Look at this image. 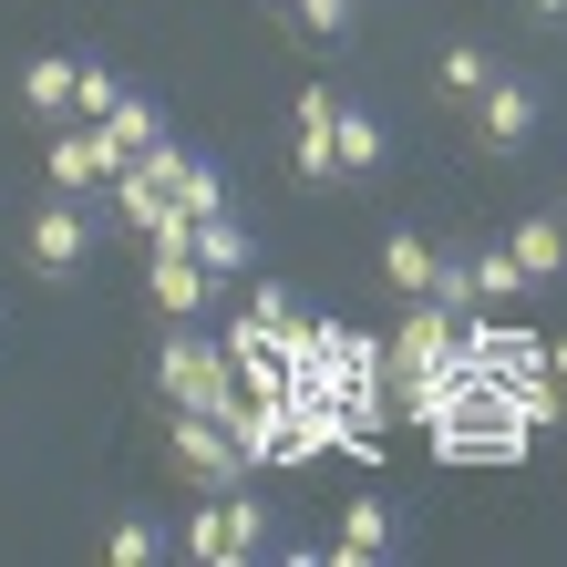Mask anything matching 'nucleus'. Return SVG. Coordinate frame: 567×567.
<instances>
[{"instance_id": "1", "label": "nucleus", "mask_w": 567, "mask_h": 567, "mask_svg": "<svg viewBox=\"0 0 567 567\" xmlns=\"http://www.w3.org/2000/svg\"><path fill=\"white\" fill-rule=\"evenodd\" d=\"M269 547H279V516L258 506V475L196 495V516L176 526V557H196V567H248V557H269Z\"/></svg>"}, {"instance_id": "2", "label": "nucleus", "mask_w": 567, "mask_h": 567, "mask_svg": "<svg viewBox=\"0 0 567 567\" xmlns=\"http://www.w3.org/2000/svg\"><path fill=\"white\" fill-rule=\"evenodd\" d=\"M21 258H31V279H83L93 269V217H83V196H42L31 207V227H21Z\"/></svg>"}, {"instance_id": "3", "label": "nucleus", "mask_w": 567, "mask_h": 567, "mask_svg": "<svg viewBox=\"0 0 567 567\" xmlns=\"http://www.w3.org/2000/svg\"><path fill=\"white\" fill-rule=\"evenodd\" d=\"M165 454L186 464V485H196V495H217V485H248V475H258L248 444H238L217 413H165Z\"/></svg>"}, {"instance_id": "4", "label": "nucleus", "mask_w": 567, "mask_h": 567, "mask_svg": "<svg viewBox=\"0 0 567 567\" xmlns=\"http://www.w3.org/2000/svg\"><path fill=\"white\" fill-rule=\"evenodd\" d=\"M464 114H475V145H485V155H526V145H537V124H547V93L516 83V73H495Z\"/></svg>"}, {"instance_id": "5", "label": "nucleus", "mask_w": 567, "mask_h": 567, "mask_svg": "<svg viewBox=\"0 0 567 567\" xmlns=\"http://www.w3.org/2000/svg\"><path fill=\"white\" fill-rule=\"evenodd\" d=\"M413 537H403V506L392 495H351L341 526H330V567H392Z\"/></svg>"}, {"instance_id": "6", "label": "nucleus", "mask_w": 567, "mask_h": 567, "mask_svg": "<svg viewBox=\"0 0 567 567\" xmlns=\"http://www.w3.org/2000/svg\"><path fill=\"white\" fill-rule=\"evenodd\" d=\"M114 135L104 124H52V145H42V186L52 196H93V186H114Z\"/></svg>"}, {"instance_id": "7", "label": "nucleus", "mask_w": 567, "mask_h": 567, "mask_svg": "<svg viewBox=\"0 0 567 567\" xmlns=\"http://www.w3.org/2000/svg\"><path fill=\"white\" fill-rule=\"evenodd\" d=\"M320 361H330V392H341L351 413H372V403H382V341H372V330L320 320Z\"/></svg>"}, {"instance_id": "8", "label": "nucleus", "mask_w": 567, "mask_h": 567, "mask_svg": "<svg viewBox=\"0 0 567 567\" xmlns=\"http://www.w3.org/2000/svg\"><path fill=\"white\" fill-rule=\"evenodd\" d=\"M330 114H341V93L330 83H310L289 104V176L299 186H341V155H330Z\"/></svg>"}, {"instance_id": "9", "label": "nucleus", "mask_w": 567, "mask_h": 567, "mask_svg": "<svg viewBox=\"0 0 567 567\" xmlns=\"http://www.w3.org/2000/svg\"><path fill=\"white\" fill-rule=\"evenodd\" d=\"M145 299H155V320H207V299H217V279L196 269L186 248H145Z\"/></svg>"}, {"instance_id": "10", "label": "nucleus", "mask_w": 567, "mask_h": 567, "mask_svg": "<svg viewBox=\"0 0 567 567\" xmlns=\"http://www.w3.org/2000/svg\"><path fill=\"white\" fill-rule=\"evenodd\" d=\"M186 258H196L207 279H248V269H258V238H248L238 207H217V217H186Z\"/></svg>"}, {"instance_id": "11", "label": "nucleus", "mask_w": 567, "mask_h": 567, "mask_svg": "<svg viewBox=\"0 0 567 567\" xmlns=\"http://www.w3.org/2000/svg\"><path fill=\"white\" fill-rule=\"evenodd\" d=\"M330 155H341V186H372L392 165V124L372 104H341V114H330Z\"/></svg>"}, {"instance_id": "12", "label": "nucleus", "mask_w": 567, "mask_h": 567, "mask_svg": "<svg viewBox=\"0 0 567 567\" xmlns=\"http://www.w3.org/2000/svg\"><path fill=\"white\" fill-rule=\"evenodd\" d=\"M73 83H83V52H31L21 62V114L31 124H73Z\"/></svg>"}, {"instance_id": "13", "label": "nucleus", "mask_w": 567, "mask_h": 567, "mask_svg": "<svg viewBox=\"0 0 567 567\" xmlns=\"http://www.w3.org/2000/svg\"><path fill=\"white\" fill-rule=\"evenodd\" d=\"M506 258H516V279H526V289L567 279V227H557L547 207H537V217H516V227H506Z\"/></svg>"}, {"instance_id": "14", "label": "nucleus", "mask_w": 567, "mask_h": 567, "mask_svg": "<svg viewBox=\"0 0 567 567\" xmlns=\"http://www.w3.org/2000/svg\"><path fill=\"white\" fill-rule=\"evenodd\" d=\"M485 83H495V52L485 42H444V52H433V93H444V104H475Z\"/></svg>"}, {"instance_id": "15", "label": "nucleus", "mask_w": 567, "mask_h": 567, "mask_svg": "<svg viewBox=\"0 0 567 567\" xmlns=\"http://www.w3.org/2000/svg\"><path fill=\"white\" fill-rule=\"evenodd\" d=\"M454 269H464V299H475V310H506V299L526 289L506 248H464V258H454Z\"/></svg>"}, {"instance_id": "16", "label": "nucleus", "mask_w": 567, "mask_h": 567, "mask_svg": "<svg viewBox=\"0 0 567 567\" xmlns=\"http://www.w3.org/2000/svg\"><path fill=\"white\" fill-rule=\"evenodd\" d=\"M176 207H186V217H217V207H227V165H217V155L176 145Z\"/></svg>"}, {"instance_id": "17", "label": "nucleus", "mask_w": 567, "mask_h": 567, "mask_svg": "<svg viewBox=\"0 0 567 567\" xmlns=\"http://www.w3.org/2000/svg\"><path fill=\"white\" fill-rule=\"evenodd\" d=\"M104 135H114V155H155V145H176V135H165V114L145 104V93H124V104L104 114Z\"/></svg>"}, {"instance_id": "18", "label": "nucleus", "mask_w": 567, "mask_h": 567, "mask_svg": "<svg viewBox=\"0 0 567 567\" xmlns=\"http://www.w3.org/2000/svg\"><path fill=\"white\" fill-rule=\"evenodd\" d=\"M248 330H269V341H299V330H310L299 289H289V279H258V289H248Z\"/></svg>"}, {"instance_id": "19", "label": "nucleus", "mask_w": 567, "mask_h": 567, "mask_svg": "<svg viewBox=\"0 0 567 567\" xmlns=\"http://www.w3.org/2000/svg\"><path fill=\"white\" fill-rule=\"evenodd\" d=\"M165 547H176V537H165V526H155V516H124V526H114V537H104V557H114V567H155Z\"/></svg>"}, {"instance_id": "20", "label": "nucleus", "mask_w": 567, "mask_h": 567, "mask_svg": "<svg viewBox=\"0 0 567 567\" xmlns=\"http://www.w3.org/2000/svg\"><path fill=\"white\" fill-rule=\"evenodd\" d=\"M124 104V73H114V62H83V83H73V124H104Z\"/></svg>"}, {"instance_id": "21", "label": "nucleus", "mask_w": 567, "mask_h": 567, "mask_svg": "<svg viewBox=\"0 0 567 567\" xmlns=\"http://www.w3.org/2000/svg\"><path fill=\"white\" fill-rule=\"evenodd\" d=\"M289 21L310 31V42H351V21H361V11H351V0H289Z\"/></svg>"}, {"instance_id": "22", "label": "nucleus", "mask_w": 567, "mask_h": 567, "mask_svg": "<svg viewBox=\"0 0 567 567\" xmlns=\"http://www.w3.org/2000/svg\"><path fill=\"white\" fill-rule=\"evenodd\" d=\"M526 11V31H567V0H516Z\"/></svg>"}, {"instance_id": "23", "label": "nucleus", "mask_w": 567, "mask_h": 567, "mask_svg": "<svg viewBox=\"0 0 567 567\" xmlns=\"http://www.w3.org/2000/svg\"><path fill=\"white\" fill-rule=\"evenodd\" d=\"M547 217H557V227H567V196H557V207H547Z\"/></svg>"}]
</instances>
